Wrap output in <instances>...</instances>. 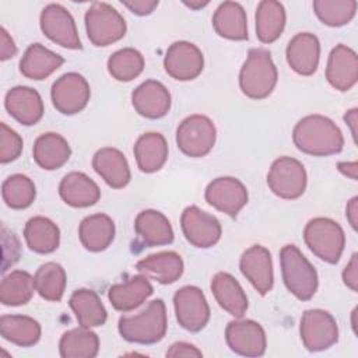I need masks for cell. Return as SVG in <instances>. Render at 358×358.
<instances>
[{"mask_svg": "<svg viewBox=\"0 0 358 358\" xmlns=\"http://www.w3.org/2000/svg\"><path fill=\"white\" fill-rule=\"evenodd\" d=\"M292 140L299 151L313 157L338 154L344 145V137L338 126L322 115L302 117L292 130Z\"/></svg>", "mask_w": 358, "mask_h": 358, "instance_id": "cell-1", "label": "cell"}, {"mask_svg": "<svg viewBox=\"0 0 358 358\" xmlns=\"http://www.w3.org/2000/svg\"><path fill=\"white\" fill-rule=\"evenodd\" d=\"M166 327V308L162 299L151 301L137 315L122 316L117 324L120 336L126 341L136 344H155L161 341Z\"/></svg>", "mask_w": 358, "mask_h": 358, "instance_id": "cell-2", "label": "cell"}, {"mask_svg": "<svg viewBox=\"0 0 358 358\" xmlns=\"http://www.w3.org/2000/svg\"><path fill=\"white\" fill-rule=\"evenodd\" d=\"M278 73L267 49L253 48L239 71L241 91L250 99L267 98L275 84Z\"/></svg>", "mask_w": 358, "mask_h": 358, "instance_id": "cell-3", "label": "cell"}, {"mask_svg": "<svg viewBox=\"0 0 358 358\" xmlns=\"http://www.w3.org/2000/svg\"><path fill=\"white\" fill-rule=\"evenodd\" d=\"M280 263L287 289L299 301H309L319 284L313 264L295 245H285L280 250Z\"/></svg>", "mask_w": 358, "mask_h": 358, "instance_id": "cell-4", "label": "cell"}, {"mask_svg": "<svg viewBox=\"0 0 358 358\" xmlns=\"http://www.w3.org/2000/svg\"><path fill=\"white\" fill-rule=\"evenodd\" d=\"M303 241L313 255L330 264L338 263L345 246L343 228L326 217L313 218L305 225Z\"/></svg>", "mask_w": 358, "mask_h": 358, "instance_id": "cell-5", "label": "cell"}, {"mask_svg": "<svg viewBox=\"0 0 358 358\" xmlns=\"http://www.w3.org/2000/svg\"><path fill=\"white\" fill-rule=\"evenodd\" d=\"M84 20L88 39L95 46H108L120 41L127 29L123 15L103 1L92 3Z\"/></svg>", "mask_w": 358, "mask_h": 358, "instance_id": "cell-6", "label": "cell"}, {"mask_svg": "<svg viewBox=\"0 0 358 358\" xmlns=\"http://www.w3.org/2000/svg\"><path fill=\"white\" fill-rule=\"evenodd\" d=\"M215 126L204 115H192L183 119L176 130L178 148L190 158L207 155L215 144Z\"/></svg>", "mask_w": 358, "mask_h": 358, "instance_id": "cell-7", "label": "cell"}, {"mask_svg": "<svg viewBox=\"0 0 358 358\" xmlns=\"http://www.w3.org/2000/svg\"><path fill=\"white\" fill-rule=\"evenodd\" d=\"M270 190L285 200L301 197L306 189V171L302 162L291 157H280L267 173Z\"/></svg>", "mask_w": 358, "mask_h": 358, "instance_id": "cell-8", "label": "cell"}, {"mask_svg": "<svg viewBox=\"0 0 358 358\" xmlns=\"http://www.w3.org/2000/svg\"><path fill=\"white\" fill-rule=\"evenodd\" d=\"M301 340L308 351L317 352L330 348L338 340L336 319L323 309H308L301 317Z\"/></svg>", "mask_w": 358, "mask_h": 358, "instance_id": "cell-9", "label": "cell"}, {"mask_svg": "<svg viewBox=\"0 0 358 358\" xmlns=\"http://www.w3.org/2000/svg\"><path fill=\"white\" fill-rule=\"evenodd\" d=\"M173 306L179 324L187 331L197 333L210 320V306L199 287L186 285L179 288L173 295Z\"/></svg>", "mask_w": 358, "mask_h": 358, "instance_id": "cell-10", "label": "cell"}, {"mask_svg": "<svg viewBox=\"0 0 358 358\" xmlns=\"http://www.w3.org/2000/svg\"><path fill=\"white\" fill-rule=\"evenodd\" d=\"M53 106L63 115L81 112L91 96L88 81L78 73H66L52 85L50 91Z\"/></svg>", "mask_w": 358, "mask_h": 358, "instance_id": "cell-11", "label": "cell"}, {"mask_svg": "<svg viewBox=\"0 0 358 358\" xmlns=\"http://www.w3.org/2000/svg\"><path fill=\"white\" fill-rule=\"evenodd\" d=\"M41 29L52 42L67 48L81 49V41L73 15L60 4H48L41 13Z\"/></svg>", "mask_w": 358, "mask_h": 358, "instance_id": "cell-12", "label": "cell"}, {"mask_svg": "<svg viewBox=\"0 0 358 358\" xmlns=\"http://www.w3.org/2000/svg\"><path fill=\"white\" fill-rule=\"evenodd\" d=\"M180 227L186 241L201 249L214 246L221 238V224L220 221L200 210L197 206L186 207L180 217Z\"/></svg>", "mask_w": 358, "mask_h": 358, "instance_id": "cell-13", "label": "cell"}, {"mask_svg": "<svg viewBox=\"0 0 358 358\" xmlns=\"http://www.w3.org/2000/svg\"><path fill=\"white\" fill-rule=\"evenodd\" d=\"M228 347L238 355L262 357L266 352L267 340L262 324L255 320H232L225 329Z\"/></svg>", "mask_w": 358, "mask_h": 358, "instance_id": "cell-14", "label": "cell"}, {"mask_svg": "<svg viewBox=\"0 0 358 358\" xmlns=\"http://www.w3.org/2000/svg\"><path fill=\"white\" fill-rule=\"evenodd\" d=\"M164 67L172 78L178 81H189L199 77L203 71L204 57L194 43L178 41L168 48Z\"/></svg>", "mask_w": 358, "mask_h": 358, "instance_id": "cell-15", "label": "cell"}, {"mask_svg": "<svg viewBox=\"0 0 358 358\" xmlns=\"http://www.w3.org/2000/svg\"><path fill=\"white\" fill-rule=\"evenodd\" d=\"M204 197L215 210L236 217L248 203V189L236 178L221 176L208 183Z\"/></svg>", "mask_w": 358, "mask_h": 358, "instance_id": "cell-16", "label": "cell"}, {"mask_svg": "<svg viewBox=\"0 0 358 358\" xmlns=\"http://www.w3.org/2000/svg\"><path fill=\"white\" fill-rule=\"evenodd\" d=\"M239 268L253 288L266 295L271 291L274 275L271 253L262 245H253L246 249L239 260Z\"/></svg>", "mask_w": 358, "mask_h": 358, "instance_id": "cell-17", "label": "cell"}, {"mask_svg": "<svg viewBox=\"0 0 358 358\" xmlns=\"http://www.w3.org/2000/svg\"><path fill=\"white\" fill-rule=\"evenodd\" d=\"M326 78L337 91L351 90L358 80V57L347 45L338 43L329 55Z\"/></svg>", "mask_w": 358, "mask_h": 358, "instance_id": "cell-18", "label": "cell"}, {"mask_svg": "<svg viewBox=\"0 0 358 358\" xmlns=\"http://www.w3.org/2000/svg\"><path fill=\"white\" fill-rule=\"evenodd\" d=\"M4 106L10 116L24 126L36 124L43 116V101L31 87L17 85L7 91Z\"/></svg>", "mask_w": 358, "mask_h": 358, "instance_id": "cell-19", "label": "cell"}, {"mask_svg": "<svg viewBox=\"0 0 358 358\" xmlns=\"http://www.w3.org/2000/svg\"><path fill=\"white\" fill-rule=\"evenodd\" d=\"M131 103L138 115L147 119H161L171 109V94L162 83L147 80L133 91Z\"/></svg>", "mask_w": 358, "mask_h": 358, "instance_id": "cell-20", "label": "cell"}, {"mask_svg": "<svg viewBox=\"0 0 358 358\" xmlns=\"http://www.w3.org/2000/svg\"><path fill=\"white\" fill-rule=\"evenodd\" d=\"M287 62L299 76H312L319 64L320 42L310 32L296 34L287 46Z\"/></svg>", "mask_w": 358, "mask_h": 358, "instance_id": "cell-21", "label": "cell"}, {"mask_svg": "<svg viewBox=\"0 0 358 358\" xmlns=\"http://www.w3.org/2000/svg\"><path fill=\"white\" fill-rule=\"evenodd\" d=\"M95 172L113 189H122L130 182L131 173L126 157L113 147L98 150L92 158Z\"/></svg>", "mask_w": 358, "mask_h": 358, "instance_id": "cell-22", "label": "cell"}, {"mask_svg": "<svg viewBox=\"0 0 358 358\" xmlns=\"http://www.w3.org/2000/svg\"><path fill=\"white\" fill-rule=\"evenodd\" d=\"M136 268L159 284H172L183 274V260L176 252H159L138 260Z\"/></svg>", "mask_w": 358, "mask_h": 358, "instance_id": "cell-23", "label": "cell"}, {"mask_svg": "<svg viewBox=\"0 0 358 358\" xmlns=\"http://www.w3.org/2000/svg\"><path fill=\"white\" fill-rule=\"evenodd\" d=\"M59 194L66 204L76 208H84L94 206L99 200L101 190L85 173L70 172L62 179L59 185Z\"/></svg>", "mask_w": 358, "mask_h": 358, "instance_id": "cell-24", "label": "cell"}, {"mask_svg": "<svg viewBox=\"0 0 358 358\" xmlns=\"http://www.w3.org/2000/svg\"><path fill=\"white\" fill-rule=\"evenodd\" d=\"M211 291L218 305L229 315L239 319L246 313L248 296L238 280L229 273H217L211 280Z\"/></svg>", "mask_w": 358, "mask_h": 358, "instance_id": "cell-25", "label": "cell"}, {"mask_svg": "<svg viewBox=\"0 0 358 358\" xmlns=\"http://www.w3.org/2000/svg\"><path fill=\"white\" fill-rule=\"evenodd\" d=\"M152 292L154 288L148 278L138 274L130 277L126 282L113 284L108 291V298L116 310L130 312L138 308Z\"/></svg>", "mask_w": 358, "mask_h": 358, "instance_id": "cell-26", "label": "cell"}, {"mask_svg": "<svg viewBox=\"0 0 358 358\" xmlns=\"http://www.w3.org/2000/svg\"><path fill=\"white\" fill-rule=\"evenodd\" d=\"M134 229L147 248L169 245L173 241V229L169 220L157 210H144L138 213L134 221Z\"/></svg>", "mask_w": 358, "mask_h": 358, "instance_id": "cell-27", "label": "cell"}, {"mask_svg": "<svg viewBox=\"0 0 358 358\" xmlns=\"http://www.w3.org/2000/svg\"><path fill=\"white\" fill-rule=\"evenodd\" d=\"M34 161L45 171H55L62 168L70 158L71 150L67 140L57 133L41 134L32 148Z\"/></svg>", "mask_w": 358, "mask_h": 358, "instance_id": "cell-28", "label": "cell"}, {"mask_svg": "<svg viewBox=\"0 0 358 358\" xmlns=\"http://www.w3.org/2000/svg\"><path fill=\"white\" fill-rule=\"evenodd\" d=\"M63 63L64 59L60 55L49 50L41 43H32L28 46L20 62V71L24 77L39 81L48 78Z\"/></svg>", "mask_w": 358, "mask_h": 358, "instance_id": "cell-29", "label": "cell"}, {"mask_svg": "<svg viewBox=\"0 0 358 358\" xmlns=\"http://www.w3.org/2000/svg\"><path fill=\"white\" fill-rule=\"evenodd\" d=\"M215 32L231 41L248 39V18L243 7L236 1L221 3L213 15Z\"/></svg>", "mask_w": 358, "mask_h": 358, "instance_id": "cell-30", "label": "cell"}, {"mask_svg": "<svg viewBox=\"0 0 358 358\" xmlns=\"http://www.w3.org/2000/svg\"><path fill=\"white\" fill-rule=\"evenodd\" d=\"M134 157L141 172L152 173L159 171L168 158V144L161 133L141 134L134 144Z\"/></svg>", "mask_w": 358, "mask_h": 358, "instance_id": "cell-31", "label": "cell"}, {"mask_svg": "<svg viewBox=\"0 0 358 358\" xmlns=\"http://www.w3.org/2000/svg\"><path fill=\"white\" fill-rule=\"evenodd\" d=\"M78 236L87 250L102 252L115 239V222L106 214L88 215L80 224Z\"/></svg>", "mask_w": 358, "mask_h": 358, "instance_id": "cell-32", "label": "cell"}, {"mask_svg": "<svg viewBox=\"0 0 358 358\" xmlns=\"http://www.w3.org/2000/svg\"><path fill=\"white\" fill-rule=\"evenodd\" d=\"M27 246L39 255L55 252L60 243L59 227L49 218L38 215L27 221L24 228Z\"/></svg>", "mask_w": 358, "mask_h": 358, "instance_id": "cell-33", "label": "cell"}, {"mask_svg": "<svg viewBox=\"0 0 358 358\" xmlns=\"http://www.w3.org/2000/svg\"><path fill=\"white\" fill-rule=\"evenodd\" d=\"M69 305L74 312L78 324L83 327H98L106 322L108 312L98 294L92 289L81 288L74 291L69 299Z\"/></svg>", "mask_w": 358, "mask_h": 358, "instance_id": "cell-34", "label": "cell"}, {"mask_svg": "<svg viewBox=\"0 0 358 358\" xmlns=\"http://www.w3.org/2000/svg\"><path fill=\"white\" fill-rule=\"evenodd\" d=\"M285 8L280 1L263 0L256 10V35L263 43H273L285 27Z\"/></svg>", "mask_w": 358, "mask_h": 358, "instance_id": "cell-35", "label": "cell"}, {"mask_svg": "<svg viewBox=\"0 0 358 358\" xmlns=\"http://www.w3.org/2000/svg\"><path fill=\"white\" fill-rule=\"evenodd\" d=\"M0 334L15 345L31 347L41 338V324L25 315H3L0 317Z\"/></svg>", "mask_w": 358, "mask_h": 358, "instance_id": "cell-36", "label": "cell"}, {"mask_svg": "<svg viewBox=\"0 0 358 358\" xmlns=\"http://www.w3.org/2000/svg\"><path fill=\"white\" fill-rule=\"evenodd\" d=\"M63 358H94L99 351V338L88 327H76L66 331L59 341Z\"/></svg>", "mask_w": 358, "mask_h": 358, "instance_id": "cell-37", "label": "cell"}, {"mask_svg": "<svg viewBox=\"0 0 358 358\" xmlns=\"http://www.w3.org/2000/svg\"><path fill=\"white\" fill-rule=\"evenodd\" d=\"M35 291L34 277L24 270H13L0 284V302L6 306H20L31 301Z\"/></svg>", "mask_w": 358, "mask_h": 358, "instance_id": "cell-38", "label": "cell"}, {"mask_svg": "<svg viewBox=\"0 0 358 358\" xmlns=\"http://www.w3.org/2000/svg\"><path fill=\"white\" fill-rule=\"evenodd\" d=\"M66 281V271L63 266L56 262L42 264L34 275L35 291L41 295V298L50 302H59L63 298Z\"/></svg>", "mask_w": 358, "mask_h": 358, "instance_id": "cell-39", "label": "cell"}, {"mask_svg": "<svg viewBox=\"0 0 358 358\" xmlns=\"http://www.w3.org/2000/svg\"><path fill=\"white\" fill-rule=\"evenodd\" d=\"M36 196L34 182L22 175L14 173L8 176L1 185V197L6 206L14 210H24L29 207Z\"/></svg>", "mask_w": 358, "mask_h": 358, "instance_id": "cell-40", "label": "cell"}, {"mask_svg": "<svg viewBox=\"0 0 358 358\" xmlns=\"http://www.w3.org/2000/svg\"><path fill=\"white\" fill-rule=\"evenodd\" d=\"M143 69L144 57L133 48H123L108 59V71L117 81H131L141 74Z\"/></svg>", "mask_w": 358, "mask_h": 358, "instance_id": "cell-41", "label": "cell"}, {"mask_svg": "<svg viewBox=\"0 0 358 358\" xmlns=\"http://www.w3.org/2000/svg\"><path fill=\"white\" fill-rule=\"evenodd\" d=\"M355 0H315L316 17L329 27H343L348 24L357 13Z\"/></svg>", "mask_w": 358, "mask_h": 358, "instance_id": "cell-42", "label": "cell"}, {"mask_svg": "<svg viewBox=\"0 0 358 358\" xmlns=\"http://www.w3.org/2000/svg\"><path fill=\"white\" fill-rule=\"evenodd\" d=\"M22 152L21 136L10 129L6 123H0V162L8 164L15 161Z\"/></svg>", "mask_w": 358, "mask_h": 358, "instance_id": "cell-43", "label": "cell"}, {"mask_svg": "<svg viewBox=\"0 0 358 358\" xmlns=\"http://www.w3.org/2000/svg\"><path fill=\"white\" fill-rule=\"evenodd\" d=\"M166 357H173V358H178V357H203V352L194 347L193 344L190 343H185V341H179V343H173L169 350L166 351Z\"/></svg>", "mask_w": 358, "mask_h": 358, "instance_id": "cell-44", "label": "cell"}, {"mask_svg": "<svg viewBox=\"0 0 358 358\" xmlns=\"http://www.w3.org/2000/svg\"><path fill=\"white\" fill-rule=\"evenodd\" d=\"M122 4L136 15H148L158 7V0H123Z\"/></svg>", "mask_w": 358, "mask_h": 358, "instance_id": "cell-45", "label": "cell"}, {"mask_svg": "<svg viewBox=\"0 0 358 358\" xmlns=\"http://www.w3.org/2000/svg\"><path fill=\"white\" fill-rule=\"evenodd\" d=\"M344 284L354 292L358 289V256L354 253L343 271Z\"/></svg>", "mask_w": 358, "mask_h": 358, "instance_id": "cell-46", "label": "cell"}, {"mask_svg": "<svg viewBox=\"0 0 358 358\" xmlns=\"http://www.w3.org/2000/svg\"><path fill=\"white\" fill-rule=\"evenodd\" d=\"M17 55V46L10 36V34L6 31L4 27L0 28V59L8 60Z\"/></svg>", "mask_w": 358, "mask_h": 358, "instance_id": "cell-47", "label": "cell"}, {"mask_svg": "<svg viewBox=\"0 0 358 358\" xmlns=\"http://www.w3.org/2000/svg\"><path fill=\"white\" fill-rule=\"evenodd\" d=\"M345 215H347L350 225L354 229H357V222H358V197L357 196L348 201L347 208H345Z\"/></svg>", "mask_w": 358, "mask_h": 358, "instance_id": "cell-48", "label": "cell"}, {"mask_svg": "<svg viewBox=\"0 0 358 358\" xmlns=\"http://www.w3.org/2000/svg\"><path fill=\"white\" fill-rule=\"evenodd\" d=\"M338 171L347 176V178H351L352 180H357L358 178V164L354 161V162H338Z\"/></svg>", "mask_w": 358, "mask_h": 358, "instance_id": "cell-49", "label": "cell"}, {"mask_svg": "<svg viewBox=\"0 0 358 358\" xmlns=\"http://www.w3.org/2000/svg\"><path fill=\"white\" fill-rule=\"evenodd\" d=\"M357 112H358V109H357V108H352V109H350V110L344 115V120H345L347 126H348L350 130H351V134H352L354 141L357 140Z\"/></svg>", "mask_w": 358, "mask_h": 358, "instance_id": "cell-50", "label": "cell"}, {"mask_svg": "<svg viewBox=\"0 0 358 358\" xmlns=\"http://www.w3.org/2000/svg\"><path fill=\"white\" fill-rule=\"evenodd\" d=\"M185 6L193 8V10H199V8H203L208 4V1H183Z\"/></svg>", "mask_w": 358, "mask_h": 358, "instance_id": "cell-51", "label": "cell"}, {"mask_svg": "<svg viewBox=\"0 0 358 358\" xmlns=\"http://www.w3.org/2000/svg\"><path fill=\"white\" fill-rule=\"evenodd\" d=\"M355 315H357V308L352 310V313H351V324H352V330H354V333L357 334V320H355Z\"/></svg>", "mask_w": 358, "mask_h": 358, "instance_id": "cell-52", "label": "cell"}]
</instances>
